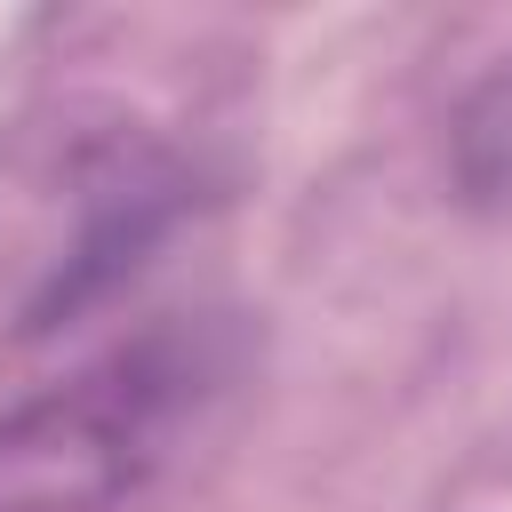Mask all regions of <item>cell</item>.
<instances>
[{
  "label": "cell",
  "mask_w": 512,
  "mask_h": 512,
  "mask_svg": "<svg viewBox=\"0 0 512 512\" xmlns=\"http://www.w3.org/2000/svg\"><path fill=\"white\" fill-rule=\"evenodd\" d=\"M448 168L472 208H512V64L488 72L448 128Z\"/></svg>",
  "instance_id": "3957f363"
},
{
  "label": "cell",
  "mask_w": 512,
  "mask_h": 512,
  "mask_svg": "<svg viewBox=\"0 0 512 512\" xmlns=\"http://www.w3.org/2000/svg\"><path fill=\"white\" fill-rule=\"evenodd\" d=\"M240 376L216 312H176L0 408V512H120Z\"/></svg>",
  "instance_id": "6da1fadb"
},
{
  "label": "cell",
  "mask_w": 512,
  "mask_h": 512,
  "mask_svg": "<svg viewBox=\"0 0 512 512\" xmlns=\"http://www.w3.org/2000/svg\"><path fill=\"white\" fill-rule=\"evenodd\" d=\"M176 216H184V168H176V160H152V152H144V160H120L112 176H96V184H88V224H80L64 272L24 304V336H48V328L80 320L96 296H112V288L168 240Z\"/></svg>",
  "instance_id": "7a4b0ae2"
}]
</instances>
